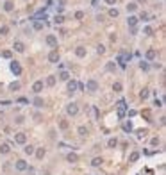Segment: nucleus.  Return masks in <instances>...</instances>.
<instances>
[{"instance_id": "46", "label": "nucleus", "mask_w": 166, "mask_h": 175, "mask_svg": "<svg viewBox=\"0 0 166 175\" xmlns=\"http://www.w3.org/2000/svg\"><path fill=\"white\" fill-rule=\"evenodd\" d=\"M150 143H152V145H159V139H157V138H154V139H152Z\"/></svg>"}, {"instance_id": "10", "label": "nucleus", "mask_w": 166, "mask_h": 175, "mask_svg": "<svg viewBox=\"0 0 166 175\" xmlns=\"http://www.w3.org/2000/svg\"><path fill=\"white\" fill-rule=\"evenodd\" d=\"M138 20H139V18H138V16H134V14H132V16H129V18H127L129 27H132V29H134V27L138 25Z\"/></svg>"}, {"instance_id": "18", "label": "nucleus", "mask_w": 166, "mask_h": 175, "mask_svg": "<svg viewBox=\"0 0 166 175\" xmlns=\"http://www.w3.org/2000/svg\"><path fill=\"white\" fill-rule=\"evenodd\" d=\"M75 89H77V82H75V81H68V91L73 93Z\"/></svg>"}, {"instance_id": "38", "label": "nucleus", "mask_w": 166, "mask_h": 175, "mask_svg": "<svg viewBox=\"0 0 166 175\" xmlns=\"http://www.w3.org/2000/svg\"><path fill=\"white\" fill-rule=\"evenodd\" d=\"M118 14H120V13H118V9H111V11H109V16H113V18H116Z\"/></svg>"}, {"instance_id": "40", "label": "nucleus", "mask_w": 166, "mask_h": 175, "mask_svg": "<svg viewBox=\"0 0 166 175\" xmlns=\"http://www.w3.org/2000/svg\"><path fill=\"white\" fill-rule=\"evenodd\" d=\"M34 29H36V30H41V29H43V23H41V22H36V23H34Z\"/></svg>"}, {"instance_id": "4", "label": "nucleus", "mask_w": 166, "mask_h": 175, "mask_svg": "<svg viewBox=\"0 0 166 175\" xmlns=\"http://www.w3.org/2000/svg\"><path fill=\"white\" fill-rule=\"evenodd\" d=\"M14 166H16V170H18V171H25V170L29 168V164H27V163H25L23 159L16 161V163H14Z\"/></svg>"}, {"instance_id": "29", "label": "nucleus", "mask_w": 166, "mask_h": 175, "mask_svg": "<svg viewBox=\"0 0 166 175\" xmlns=\"http://www.w3.org/2000/svg\"><path fill=\"white\" fill-rule=\"evenodd\" d=\"M106 70H107V72H114V70H116V64H114V63H107V64H106Z\"/></svg>"}, {"instance_id": "12", "label": "nucleus", "mask_w": 166, "mask_h": 175, "mask_svg": "<svg viewBox=\"0 0 166 175\" xmlns=\"http://www.w3.org/2000/svg\"><path fill=\"white\" fill-rule=\"evenodd\" d=\"M145 55H147V59H148V61H154L155 57H157V52H155L154 48H148V50H147V54H145Z\"/></svg>"}, {"instance_id": "3", "label": "nucleus", "mask_w": 166, "mask_h": 175, "mask_svg": "<svg viewBox=\"0 0 166 175\" xmlns=\"http://www.w3.org/2000/svg\"><path fill=\"white\" fill-rule=\"evenodd\" d=\"M14 141H16L18 145H25V143H27V136H25L23 132H18V134L14 136Z\"/></svg>"}, {"instance_id": "7", "label": "nucleus", "mask_w": 166, "mask_h": 175, "mask_svg": "<svg viewBox=\"0 0 166 175\" xmlns=\"http://www.w3.org/2000/svg\"><path fill=\"white\" fill-rule=\"evenodd\" d=\"M47 45H50V47H57V38H55L54 34H48V36H47Z\"/></svg>"}, {"instance_id": "43", "label": "nucleus", "mask_w": 166, "mask_h": 175, "mask_svg": "<svg viewBox=\"0 0 166 175\" xmlns=\"http://www.w3.org/2000/svg\"><path fill=\"white\" fill-rule=\"evenodd\" d=\"M118 63H120V66H121V68H125V61H123V57H121V55L118 57Z\"/></svg>"}, {"instance_id": "42", "label": "nucleus", "mask_w": 166, "mask_h": 175, "mask_svg": "<svg viewBox=\"0 0 166 175\" xmlns=\"http://www.w3.org/2000/svg\"><path fill=\"white\" fill-rule=\"evenodd\" d=\"M59 127H61V129H68V122H66V120H63V122L59 123Z\"/></svg>"}, {"instance_id": "11", "label": "nucleus", "mask_w": 166, "mask_h": 175, "mask_svg": "<svg viewBox=\"0 0 166 175\" xmlns=\"http://www.w3.org/2000/svg\"><path fill=\"white\" fill-rule=\"evenodd\" d=\"M13 48H14L16 52H20V54H22V52H25V45H23L22 41H14V45H13Z\"/></svg>"}, {"instance_id": "36", "label": "nucleus", "mask_w": 166, "mask_h": 175, "mask_svg": "<svg viewBox=\"0 0 166 175\" xmlns=\"http://www.w3.org/2000/svg\"><path fill=\"white\" fill-rule=\"evenodd\" d=\"M152 32H154V30H152V27H145V29H143V34H147V36H150Z\"/></svg>"}, {"instance_id": "21", "label": "nucleus", "mask_w": 166, "mask_h": 175, "mask_svg": "<svg viewBox=\"0 0 166 175\" xmlns=\"http://www.w3.org/2000/svg\"><path fill=\"white\" fill-rule=\"evenodd\" d=\"M4 9H6L7 13H11V11L14 9V6H13V2H11V0H7V2L4 4Z\"/></svg>"}, {"instance_id": "23", "label": "nucleus", "mask_w": 166, "mask_h": 175, "mask_svg": "<svg viewBox=\"0 0 166 175\" xmlns=\"http://www.w3.org/2000/svg\"><path fill=\"white\" fill-rule=\"evenodd\" d=\"M116 145H118V139H116V138H111V139L107 141V147H109V148H114Z\"/></svg>"}, {"instance_id": "13", "label": "nucleus", "mask_w": 166, "mask_h": 175, "mask_svg": "<svg viewBox=\"0 0 166 175\" xmlns=\"http://www.w3.org/2000/svg\"><path fill=\"white\" fill-rule=\"evenodd\" d=\"M66 159H68V163H77V161H79V155L73 154V152H70V154L66 155Z\"/></svg>"}, {"instance_id": "25", "label": "nucleus", "mask_w": 166, "mask_h": 175, "mask_svg": "<svg viewBox=\"0 0 166 175\" xmlns=\"http://www.w3.org/2000/svg\"><path fill=\"white\" fill-rule=\"evenodd\" d=\"M138 159H139V154H138V152H132V154H130V157H129V161H130V163H134V161H138Z\"/></svg>"}, {"instance_id": "1", "label": "nucleus", "mask_w": 166, "mask_h": 175, "mask_svg": "<svg viewBox=\"0 0 166 175\" xmlns=\"http://www.w3.org/2000/svg\"><path fill=\"white\" fill-rule=\"evenodd\" d=\"M86 89H88L89 93H95V91L98 89V82H96L95 79H89V81L86 82Z\"/></svg>"}, {"instance_id": "32", "label": "nucleus", "mask_w": 166, "mask_h": 175, "mask_svg": "<svg viewBox=\"0 0 166 175\" xmlns=\"http://www.w3.org/2000/svg\"><path fill=\"white\" fill-rule=\"evenodd\" d=\"M139 96H141V98L145 100V98H147V96H148V89H147V88H145V89H141V93H139Z\"/></svg>"}, {"instance_id": "28", "label": "nucleus", "mask_w": 166, "mask_h": 175, "mask_svg": "<svg viewBox=\"0 0 166 175\" xmlns=\"http://www.w3.org/2000/svg\"><path fill=\"white\" fill-rule=\"evenodd\" d=\"M136 9H138V6H136V4H134V2H130V4H129V6H127V11H129V13H134V11H136Z\"/></svg>"}, {"instance_id": "27", "label": "nucleus", "mask_w": 166, "mask_h": 175, "mask_svg": "<svg viewBox=\"0 0 166 175\" xmlns=\"http://www.w3.org/2000/svg\"><path fill=\"white\" fill-rule=\"evenodd\" d=\"M13 91H18L20 88H22V84H20V82H11V86H9Z\"/></svg>"}, {"instance_id": "8", "label": "nucleus", "mask_w": 166, "mask_h": 175, "mask_svg": "<svg viewBox=\"0 0 166 175\" xmlns=\"http://www.w3.org/2000/svg\"><path fill=\"white\" fill-rule=\"evenodd\" d=\"M41 89H43V81H36V82L32 84V91H34V93L38 95V93H39Z\"/></svg>"}, {"instance_id": "45", "label": "nucleus", "mask_w": 166, "mask_h": 175, "mask_svg": "<svg viewBox=\"0 0 166 175\" xmlns=\"http://www.w3.org/2000/svg\"><path fill=\"white\" fill-rule=\"evenodd\" d=\"M154 106H157V107H162V100H157V98H155V102H154Z\"/></svg>"}, {"instance_id": "14", "label": "nucleus", "mask_w": 166, "mask_h": 175, "mask_svg": "<svg viewBox=\"0 0 166 175\" xmlns=\"http://www.w3.org/2000/svg\"><path fill=\"white\" fill-rule=\"evenodd\" d=\"M75 55H77V57H84V55H86V48H84V47H77V48H75Z\"/></svg>"}, {"instance_id": "47", "label": "nucleus", "mask_w": 166, "mask_h": 175, "mask_svg": "<svg viewBox=\"0 0 166 175\" xmlns=\"http://www.w3.org/2000/svg\"><path fill=\"white\" fill-rule=\"evenodd\" d=\"M106 2H107L109 6H113V4H116V0H106Z\"/></svg>"}, {"instance_id": "20", "label": "nucleus", "mask_w": 166, "mask_h": 175, "mask_svg": "<svg viewBox=\"0 0 166 175\" xmlns=\"http://www.w3.org/2000/svg\"><path fill=\"white\" fill-rule=\"evenodd\" d=\"M36 152V157L38 159H43L45 157V148H38V150H34Z\"/></svg>"}, {"instance_id": "22", "label": "nucleus", "mask_w": 166, "mask_h": 175, "mask_svg": "<svg viewBox=\"0 0 166 175\" xmlns=\"http://www.w3.org/2000/svg\"><path fill=\"white\" fill-rule=\"evenodd\" d=\"M23 152H25L27 155H32V154H34V147H32V145H25Z\"/></svg>"}, {"instance_id": "31", "label": "nucleus", "mask_w": 166, "mask_h": 175, "mask_svg": "<svg viewBox=\"0 0 166 175\" xmlns=\"http://www.w3.org/2000/svg\"><path fill=\"white\" fill-rule=\"evenodd\" d=\"M11 55H13L11 50H4V52H2V57H6V59H11Z\"/></svg>"}, {"instance_id": "16", "label": "nucleus", "mask_w": 166, "mask_h": 175, "mask_svg": "<svg viewBox=\"0 0 166 175\" xmlns=\"http://www.w3.org/2000/svg\"><path fill=\"white\" fill-rule=\"evenodd\" d=\"M32 104H34L36 107H43V104H45V102H43V98H41V96H36V98L32 100Z\"/></svg>"}, {"instance_id": "26", "label": "nucleus", "mask_w": 166, "mask_h": 175, "mask_svg": "<svg viewBox=\"0 0 166 175\" xmlns=\"http://www.w3.org/2000/svg\"><path fill=\"white\" fill-rule=\"evenodd\" d=\"M59 79H61V81H68V79H70V73H68V72H61Z\"/></svg>"}, {"instance_id": "34", "label": "nucleus", "mask_w": 166, "mask_h": 175, "mask_svg": "<svg viewBox=\"0 0 166 175\" xmlns=\"http://www.w3.org/2000/svg\"><path fill=\"white\" fill-rule=\"evenodd\" d=\"M139 66H141V70H145V72L148 70V63H147V61H141V63H139Z\"/></svg>"}, {"instance_id": "19", "label": "nucleus", "mask_w": 166, "mask_h": 175, "mask_svg": "<svg viewBox=\"0 0 166 175\" xmlns=\"http://www.w3.org/2000/svg\"><path fill=\"white\" fill-rule=\"evenodd\" d=\"M47 86H55V75H48L47 77Z\"/></svg>"}, {"instance_id": "24", "label": "nucleus", "mask_w": 166, "mask_h": 175, "mask_svg": "<svg viewBox=\"0 0 166 175\" xmlns=\"http://www.w3.org/2000/svg\"><path fill=\"white\" fill-rule=\"evenodd\" d=\"M102 163H104V161H102V157H95V159H93V161H91V164H93V166H95V168H96V166H100V164H102Z\"/></svg>"}, {"instance_id": "41", "label": "nucleus", "mask_w": 166, "mask_h": 175, "mask_svg": "<svg viewBox=\"0 0 166 175\" xmlns=\"http://www.w3.org/2000/svg\"><path fill=\"white\" fill-rule=\"evenodd\" d=\"M96 52H98V54H104V52H106V47H104V45H98V47H96Z\"/></svg>"}, {"instance_id": "9", "label": "nucleus", "mask_w": 166, "mask_h": 175, "mask_svg": "<svg viewBox=\"0 0 166 175\" xmlns=\"http://www.w3.org/2000/svg\"><path fill=\"white\" fill-rule=\"evenodd\" d=\"M123 114H125V102L120 100V102H118V116H120V118H123Z\"/></svg>"}, {"instance_id": "44", "label": "nucleus", "mask_w": 166, "mask_h": 175, "mask_svg": "<svg viewBox=\"0 0 166 175\" xmlns=\"http://www.w3.org/2000/svg\"><path fill=\"white\" fill-rule=\"evenodd\" d=\"M141 20L147 22V20H148V13H145V11H143V13H141Z\"/></svg>"}, {"instance_id": "5", "label": "nucleus", "mask_w": 166, "mask_h": 175, "mask_svg": "<svg viewBox=\"0 0 166 175\" xmlns=\"http://www.w3.org/2000/svg\"><path fill=\"white\" fill-rule=\"evenodd\" d=\"M48 61H50V63H55V64L59 63V52H57L55 48H54V50L48 54Z\"/></svg>"}, {"instance_id": "39", "label": "nucleus", "mask_w": 166, "mask_h": 175, "mask_svg": "<svg viewBox=\"0 0 166 175\" xmlns=\"http://www.w3.org/2000/svg\"><path fill=\"white\" fill-rule=\"evenodd\" d=\"M75 18H77V20H82V18H84V13H82V11H77V13H75Z\"/></svg>"}, {"instance_id": "6", "label": "nucleus", "mask_w": 166, "mask_h": 175, "mask_svg": "<svg viewBox=\"0 0 166 175\" xmlns=\"http://www.w3.org/2000/svg\"><path fill=\"white\" fill-rule=\"evenodd\" d=\"M11 72H13L14 75H20V73H22V66H20V63L13 61V63H11Z\"/></svg>"}, {"instance_id": "2", "label": "nucleus", "mask_w": 166, "mask_h": 175, "mask_svg": "<svg viewBox=\"0 0 166 175\" xmlns=\"http://www.w3.org/2000/svg\"><path fill=\"white\" fill-rule=\"evenodd\" d=\"M66 113H68L70 116H75V114L79 113V106H77V104H73V102H72V104H68V106H66Z\"/></svg>"}, {"instance_id": "30", "label": "nucleus", "mask_w": 166, "mask_h": 175, "mask_svg": "<svg viewBox=\"0 0 166 175\" xmlns=\"http://www.w3.org/2000/svg\"><path fill=\"white\" fill-rule=\"evenodd\" d=\"M79 134H80V136H86V134H88V129H86L84 125H80V127H79Z\"/></svg>"}, {"instance_id": "15", "label": "nucleus", "mask_w": 166, "mask_h": 175, "mask_svg": "<svg viewBox=\"0 0 166 175\" xmlns=\"http://www.w3.org/2000/svg\"><path fill=\"white\" fill-rule=\"evenodd\" d=\"M11 152V147L7 145V143H2L0 145V154H9Z\"/></svg>"}, {"instance_id": "33", "label": "nucleus", "mask_w": 166, "mask_h": 175, "mask_svg": "<svg viewBox=\"0 0 166 175\" xmlns=\"http://www.w3.org/2000/svg\"><path fill=\"white\" fill-rule=\"evenodd\" d=\"M113 89H114L116 93H118V91H121V82H114V84H113Z\"/></svg>"}, {"instance_id": "17", "label": "nucleus", "mask_w": 166, "mask_h": 175, "mask_svg": "<svg viewBox=\"0 0 166 175\" xmlns=\"http://www.w3.org/2000/svg\"><path fill=\"white\" fill-rule=\"evenodd\" d=\"M63 22H64V16H63V14H55V18H54V23H55V25H61Z\"/></svg>"}, {"instance_id": "37", "label": "nucleus", "mask_w": 166, "mask_h": 175, "mask_svg": "<svg viewBox=\"0 0 166 175\" xmlns=\"http://www.w3.org/2000/svg\"><path fill=\"white\" fill-rule=\"evenodd\" d=\"M123 129H125L127 132H130V130H132V123H130V122H127L125 125H123Z\"/></svg>"}, {"instance_id": "35", "label": "nucleus", "mask_w": 166, "mask_h": 175, "mask_svg": "<svg viewBox=\"0 0 166 175\" xmlns=\"http://www.w3.org/2000/svg\"><path fill=\"white\" fill-rule=\"evenodd\" d=\"M7 32H9V27H6V25H4V27H0V34H2V36H6Z\"/></svg>"}]
</instances>
